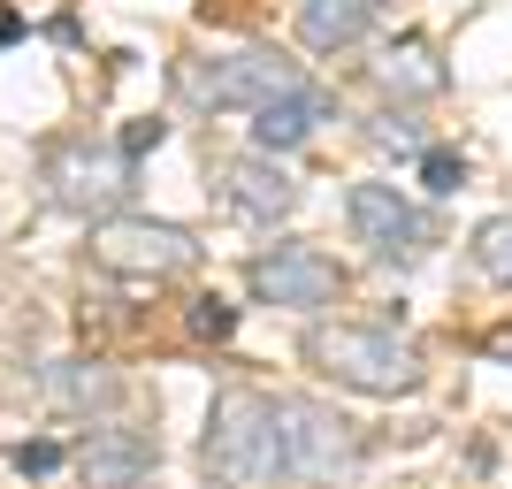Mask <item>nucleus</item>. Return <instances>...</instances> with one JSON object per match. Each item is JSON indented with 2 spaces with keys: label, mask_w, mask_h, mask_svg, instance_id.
Returning <instances> with one entry per match:
<instances>
[{
  "label": "nucleus",
  "mask_w": 512,
  "mask_h": 489,
  "mask_svg": "<svg viewBox=\"0 0 512 489\" xmlns=\"http://www.w3.org/2000/svg\"><path fill=\"white\" fill-rule=\"evenodd\" d=\"M283 474L299 489H337L360 474V428L321 398H283Z\"/></svg>",
  "instance_id": "5"
},
{
  "label": "nucleus",
  "mask_w": 512,
  "mask_h": 489,
  "mask_svg": "<svg viewBox=\"0 0 512 489\" xmlns=\"http://www.w3.org/2000/svg\"><path fill=\"white\" fill-rule=\"evenodd\" d=\"M367 77H375V92H383L390 107H406V100H436V92L451 85V69L444 54L421 39V31H406V39H390L375 62H367Z\"/></svg>",
  "instance_id": "11"
},
{
  "label": "nucleus",
  "mask_w": 512,
  "mask_h": 489,
  "mask_svg": "<svg viewBox=\"0 0 512 489\" xmlns=\"http://www.w3.org/2000/svg\"><path fill=\"white\" fill-rule=\"evenodd\" d=\"M161 138H169V123H153V115H146V123H130V130H123V146H115V153H123V161H138V153H153Z\"/></svg>",
  "instance_id": "20"
},
{
  "label": "nucleus",
  "mask_w": 512,
  "mask_h": 489,
  "mask_svg": "<svg viewBox=\"0 0 512 489\" xmlns=\"http://www.w3.org/2000/svg\"><path fill=\"white\" fill-rule=\"evenodd\" d=\"M467 253H474V276L512 283V214H490V222L467 237Z\"/></svg>",
  "instance_id": "15"
},
{
  "label": "nucleus",
  "mask_w": 512,
  "mask_h": 489,
  "mask_svg": "<svg viewBox=\"0 0 512 489\" xmlns=\"http://www.w3.org/2000/svg\"><path fill=\"white\" fill-rule=\"evenodd\" d=\"M490 352H497V360H512V329H497V337H490Z\"/></svg>",
  "instance_id": "21"
},
{
  "label": "nucleus",
  "mask_w": 512,
  "mask_h": 489,
  "mask_svg": "<svg viewBox=\"0 0 512 489\" xmlns=\"http://www.w3.org/2000/svg\"><path fill=\"white\" fill-rule=\"evenodd\" d=\"M123 398V375L107 360H54L46 367V405L54 413H107Z\"/></svg>",
  "instance_id": "12"
},
{
  "label": "nucleus",
  "mask_w": 512,
  "mask_h": 489,
  "mask_svg": "<svg viewBox=\"0 0 512 489\" xmlns=\"http://www.w3.org/2000/svg\"><path fill=\"white\" fill-rule=\"evenodd\" d=\"M367 138H375V146H390V153H413V161L428 153V130L413 123L406 107H383V115H367Z\"/></svg>",
  "instance_id": "16"
},
{
  "label": "nucleus",
  "mask_w": 512,
  "mask_h": 489,
  "mask_svg": "<svg viewBox=\"0 0 512 489\" xmlns=\"http://www.w3.org/2000/svg\"><path fill=\"white\" fill-rule=\"evenodd\" d=\"M329 115H337V100H329V92L276 100V107H260V115H253V146H260V153H291V146H306Z\"/></svg>",
  "instance_id": "14"
},
{
  "label": "nucleus",
  "mask_w": 512,
  "mask_h": 489,
  "mask_svg": "<svg viewBox=\"0 0 512 489\" xmlns=\"http://www.w3.org/2000/svg\"><path fill=\"white\" fill-rule=\"evenodd\" d=\"M306 367L337 390H360V398H413L421 390V352H413L398 329H367V321H314L299 337Z\"/></svg>",
  "instance_id": "2"
},
{
  "label": "nucleus",
  "mask_w": 512,
  "mask_h": 489,
  "mask_svg": "<svg viewBox=\"0 0 512 489\" xmlns=\"http://www.w3.org/2000/svg\"><path fill=\"white\" fill-rule=\"evenodd\" d=\"M245 283H253L260 306H299V314L344 298V268L329 253H314V245H268V253H253L245 260Z\"/></svg>",
  "instance_id": "8"
},
{
  "label": "nucleus",
  "mask_w": 512,
  "mask_h": 489,
  "mask_svg": "<svg viewBox=\"0 0 512 489\" xmlns=\"http://www.w3.org/2000/svg\"><path fill=\"white\" fill-rule=\"evenodd\" d=\"M192 337H199V344H230V337H237V306H230L222 291L192 298Z\"/></svg>",
  "instance_id": "17"
},
{
  "label": "nucleus",
  "mask_w": 512,
  "mask_h": 489,
  "mask_svg": "<svg viewBox=\"0 0 512 489\" xmlns=\"http://www.w3.org/2000/svg\"><path fill=\"white\" fill-rule=\"evenodd\" d=\"M344 214H352V237H360L383 268H413V260L428 253V214L413 207L398 184H352V192H344Z\"/></svg>",
  "instance_id": "7"
},
{
  "label": "nucleus",
  "mask_w": 512,
  "mask_h": 489,
  "mask_svg": "<svg viewBox=\"0 0 512 489\" xmlns=\"http://www.w3.org/2000/svg\"><path fill=\"white\" fill-rule=\"evenodd\" d=\"M92 260L107 276H184L199 260V237L184 222H153V214H107L92 222Z\"/></svg>",
  "instance_id": "6"
},
{
  "label": "nucleus",
  "mask_w": 512,
  "mask_h": 489,
  "mask_svg": "<svg viewBox=\"0 0 512 489\" xmlns=\"http://www.w3.org/2000/svg\"><path fill=\"white\" fill-rule=\"evenodd\" d=\"M421 184H428L436 199L459 192V184H467V161H459V146H428V153H421Z\"/></svg>",
  "instance_id": "18"
},
{
  "label": "nucleus",
  "mask_w": 512,
  "mask_h": 489,
  "mask_svg": "<svg viewBox=\"0 0 512 489\" xmlns=\"http://www.w3.org/2000/svg\"><path fill=\"white\" fill-rule=\"evenodd\" d=\"M383 0H299V39L314 54H344V46L367 39V23H375Z\"/></svg>",
  "instance_id": "13"
},
{
  "label": "nucleus",
  "mask_w": 512,
  "mask_h": 489,
  "mask_svg": "<svg viewBox=\"0 0 512 489\" xmlns=\"http://www.w3.org/2000/svg\"><path fill=\"white\" fill-rule=\"evenodd\" d=\"M299 92H314V85L276 46H237V54H192V62H176V100L207 107V115H230V107L260 115V107L299 100Z\"/></svg>",
  "instance_id": "3"
},
{
  "label": "nucleus",
  "mask_w": 512,
  "mask_h": 489,
  "mask_svg": "<svg viewBox=\"0 0 512 489\" xmlns=\"http://www.w3.org/2000/svg\"><path fill=\"white\" fill-rule=\"evenodd\" d=\"M8 459H16V474H54V467H62V444H46V436H31V444H16Z\"/></svg>",
  "instance_id": "19"
},
{
  "label": "nucleus",
  "mask_w": 512,
  "mask_h": 489,
  "mask_svg": "<svg viewBox=\"0 0 512 489\" xmlns=\"http://www.w3.org/2000/svg\"><path fill=\"white\" fill-rule=\"evenodd\" d=\"M153 467H161V436H146V428H130V421H100L77 444L85 489H138Z\"/></svg>",
  "instance_id": "9"
},
{
  "label": "nucleus",
  "mask_w": 512,
  "mask_h": 489,
  "mask_svg": "<svg viewBox=\"0 0 512 489\" xmlns=\"http://www.w3.org/2000/svg\"><path fill=\"white\" fill-rule=\"evenodd\" d=\"M222 199L245 222H283L299 207V176L283 169L276 153H237V161H222Z\"/></svg>",
  "instance_id": "10"
},
{
  "label": "nucleus",
  "mask_w": 512,
  "mask_h": 489,
  "mask_svg": "<svg viewBox=\"0 0 512 489\" xmlns=\"http://www.w3.org/2000/svg\"><path fill=\"white\" fill-rule=\"evenodd\" d=\"M199 467L214 489H276L283 474V398L268 390H222L207 405V436H199Z\"/></svg>",
  "instance_id": "1"
},
{
  "label": "nucleus",
  "mask_w": 512,
  "mask_h": 489,
  "mask_svg": "<svg viewBox=\"0 0 512 489\" xmlns=\"http://www.w3.org/2000/svg\"><path fill=\"white\" fill-rule=\"evenodd\" d=\"M46 207L77 214V222H107V214H123V199L138 192L130 184V161L115 146H92V138H62V146H46Z\"/></svg>",
  "instance_id": "4"
}]
</instances>
